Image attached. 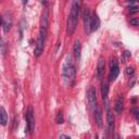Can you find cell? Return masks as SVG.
Here are the masks:
<instances>
[{
    "instance_id": "6da1fadb",
    "label": "cell",
    "mask_w": 139,
    "mask_h": 139,
    "mask_svg": "<svg viewBox=\"0 0 139 139\" xmlns=\"http://www.w3.org/2000/svg\"><path fill=\"white\" fill-rule=\"evenodd\" d=\"M82 4L83 0H73V4H72V10L67 19V34L72 35L76 29L78 22V16L80 14V10H82Z\"/></svg>"
},
{
    "instance_id": "7a4b0ae2",
    "label": "cell",
    "mask_w": 139,
    "mask_h": 139,
    "mask_svg": "<svg viewBox=\"0 0 139 139\" xmlns=\"http://www.w3.org/2000/svg\"><path fill=\"white\" fill-rule=\"evenodd\" d=\"M47 30L46 28L40 27V30H39V36L38 39L36 41V47H35L34 50V56L36 58H39L41 56V53L43 52V48H45V40L46 37H47Z\"/></svg>"
},
{
    "instance_id": "3957f363",
    "label": "cell",
    "mask_w": 139,
    "mask_h": 139,
    "mask_svg": "<svg viewBox=\"0 0 139 139\" xmlns=\"http://www.w3.org/2000/svg\"><path fill=\"white\" fill-rule=\"evenodd\" d=\"M75 75H76L75 66L72 64L71 60H70V62H67L63 67V77H64L65 80L70 82V85H72L74 83V79H75Z\"/></svg>"
},
{
    "instance_id": "277c9868",
    "label": "cell",
    "mask_w": 139,
    "mask_h": 139,
    "mask_svg": "<svg viewBox=\"0 0 139 139\" xmlns=\"http://www.w3.org/2000/svg\"><path fill=\"white\" fill-rule=\"evenodd\" d=\"M87 101H88L89 108L91 111H95V109L97 108V92L96 89L93 87H90L87 91Z\"/></svg>"
},
{
    "instance_id": "5b68a950",
    "label": "cell",
    "mask_w": 139,
    "mask_h": 139,
    "mask_svg": "<svg viewBox=\"0 0 139 139\" xmlns=\"http://www.w3.org/2000/svg\"><path fill=\"white\" fill-rule=\"evenodd\" d=\"M26 125L28 127V130H29L30 134L34 132V129H35V117H34V111H33L32 108H28L27 112H26Z\"/></svg>"
},
{
    "instance_id": "8992f818",
    "label": "cell",
    "mask_w": 139,
    "mask_h": 139,
    "mask_svg": "<svg viewBox=\"0 0 139 139\" xmlns=\"http://www.w3.org/2000/svg\"><path fill=\"white\" fill-rule=\"evenodd\" d=\"M119 74V67H118V62L116 59H113L111 62V70H110V74H109V78L111 82H114L116 79V77Z\"/></svg>"
},
{
    "instance_id": "52a82bcc",
    "label": "cell",
    "mask_w": 139,
    "mask_h": 139,
    "mask_svg": "<svg viewBox=\"0 0 139 139\" xmlns=\"http://www.w3.org/2000/svg\"><path fill=\"white\" fill-rule=\"evenodd\" d=\"M104 70H105V60L103 56H100L97 64V78L98 80H101L104 76Z\"/></svg>"
},
{
    "instance_id": "ba28073f",
    "label": "cell",
    "mask_w": 139,
    "mask_h": 139,
    "mask_svg": "<svg viewBox=\"0 0 139 139\" xmlns=\"http://www.w3.org/2000/svg\"><path fill=\"white\" fill-rule=\"evenodd\" d=\"M12 26V17L9 13H4L2 15V28L4 33H9Z\"/></svg>"
},
{
    "instance_id": "9c48e42d",
    "label": "cell",
    "mask_w": 139,
    "mask_h": 139,
    "mask_svg": "<svg viewBox=\"0 0 139 139\" xmlns=\"http://www.w3.org/2000/svg\"><path fill=\"white\" fill-rule=\"evenodd\" d=\"M48 25H49V9L48 7H46L40 17V27L48 29Z\"/></svg>"
},
{
    "instance_id": "30bf717a",
    "label": "cell",
    "mask_w": 139,
    "mask_h": 139,
    "mask_svg": "<svg viewBox=\"0 0 139 139\" xmlns=\"http://www.w3.org/2000/svg\"><path fill=\"white\" fill-rule=\"evenodd\" d=\"M106 119H108V132L112 134L114 132L115 123H114V117H113V113L111 110L108 109V113H106Z\"/></svg>"
},
{
    "instance_id": "8fae6325",
    "label": "cell",
    "mask_w": 139,
    "mask_h": 139,
    "mask_svg": "<svg viewBox=\"0 0 139 139\" xmlns=\"http://www.w3.org/2000/svg\"><path fill=\"white\" fill-rule=\"evenodd\" d=\"M108 93H109V82L104 79L101 84V96L102 99L105 102V105L108 106Z\"/></svg>"
},
{
    "instance_id": "7c38bea8",
    "label": "cell",
    "mask_w": 139,
    "mask_h": 139,
    "mask_svg": "<svg viewBox=\"0 0 139 139\" xmlns=\"http://www.w3.org/2000/svg\"><path fill=\"white\" fill-rule=\"evenodd\" d=\"M90 21H91V14L89 12V9H85L84 11V25H85V29L87 33H91L90 32Z\"/></svg>"
},
{
    "instance_id": "4fadbf2b",
    "label": "cell",
    "mask_w": 139,
    "mask_h": 139,
    "mask_svg": "<svg viewBox=\"0 0 139 139\" xmlns=\"http://www.w3.org/2000/svg\"><path fill=\"white\" fill-rule=\"evenodd\" d=\"M100 27V19L96 13L91 14V21H90V32H96Z\"/></svg>"
},
{
    "instance_id": "5bb4252c",
    "label": "cell",
    "mask_w": 139,
    "mask_h": 139,
    "mask_svg": "<svg viewBox=\"0 0 139 139\" xmlns=\"http://www.w3.org/2000/svg\"><path fill=\"white\" fill-rule=\"evenodd\" d=\"M95 121H96V124L99 128H102L103 126V123H102V111H101V108L99 105H97V108L95 109Z\"/></svg>"
},
{
    "instance_id": "9a60e30c",
    "label": "cell",
    "mask_w": 139,
    "mask_h": 139,
    "mask_svg": "<svg viewBox=\"0 0 139 139\" xmlns=\"http://www.w3.org/2000/svg\"><path fill=\"white\" fill-rule=\"evenodd\" d=\"M80 51H82V45H80V41L76 40L75 43H74V47H73V53H74V56H75L76 60H79L80 59Z\"/></svg>"
},
{
    "instance_id": "2e32d148",
    "label": "cell",
    "mask_w": 139,
    "mask_h": 139,
    "mask_svg": "<svg viewBox=\"0 0 139 139\" xmlns=\"http://www.w3.org/2000/svg\"><path fill=\"white\" fill-rule=\"evenodd\" d=\"M123 108H124V98L122 96H119L117 98L116 102H115V112L117 114H121L122 111H123Z\"/></svg>"
},
{
    "instance_id": "e0dca14e",
    "label": "cell",
    "mask_w": 139,
    "mask_h": 139,
    "mask_svg": "<svg viewBox=\"0 0 139 139\" xmlns=\"http://www.w3.org/2000/svg\"><path fill=\"white\" fill-rule=\"evenodd\" d=\"M0 116H1V118H0L1 125L2 126H6L7 125V122H8V115H7V112H6V110H4L3 106H1V108H0Z\"/></svg>"
},
{
    "instance_id": "ac0fdd59",
    "label": "cell",
    "mask_w": 139,
    "mask_h": 139,
    "mask_svg": "<svg viewBox=\"0 0 139 139\" xmlns=\"http://www.w3.org/2000/svg\"><path fill=\"white\" fill-rule=\"evenodd\" d=\"M56 123H58V124H62V123H63L64 118H63V114H62V112H59L58 114H56Z\"/></svg>"
},
{
    "instance_id": "d6986e66",
    "label": "cell",
    "mask_w": 139,
    "mask_h": 139,
    "mask_svg": "<svg viewBox=\"0 0 139 139\" xmlns=\"http://www.w3.org/2000/svg\"><path fill=\"white\" fill-rule=\"evenodd\" d=\"M129 12L132 13V14L139 12V7L138 6H130L129 7Z\"/></svg>"
},
{
    "instance_id": "ffe728a7",
    "label": "cell",
    "mask_w": 139,
    "mask_h": 139,
    "mask_svg": "<svg viewBox=\"0 0 139 139\" xmlns=\"http://www.w3.org/2000/svg\"><path fill=\"white\" fill-rule=\"evenodd\" d=\"M130 25L139 26V19H138V17H132V19L130 20Z\"/></svg>"
},
{
    "instance_id": "44dd1931",
    "label": "cell",
    "mask_w": 139,
    "mask_h": 139,
    "mask_svg": "<svg viewBox=\"0 0 139 139\" xmlns=\"http://www.w3.org/2000/svg\"><path fill=\"white\" fill-rule=\"evenodd\" d=\"M129 58H130V52L126 50V51L123 53V59H122V60H123V62H126Z\"/></svg>"
},
{
    "instance_id": "7402d4cb",
    "label": "cell",
    "mask_w": 139,
    "mask_h": 139,
    "mask_svg": "<svg viewBox=\"0 0 139 139\" xmlns=\"http://www.w3.org/2000/svg\"><path fill=\"white\" fill-rule=\"evenodd\" d=\"M1 52H2V56H6V43H4L3 39H1Z\"/></svg>"
},
{
    "instance_id": "603a6c76",
    "label": "cell",
    "mask_w": 139,
    "mask_h": 139,
    "mask_svg": "<svg viewBox=\"0 0 139 139\" xmlns=\"http://www.w3.org/2000/svg\"><path fill=\"white\" fill-rule=\"evenodd\" d=\"M126 74H127V75H132V74H134V69L128 66L127 69H126Z\"/></svg>"
},
{
    "instance_id": "cb8c5ba5",
    "label": "cell",
    "mask_w": 139,
    "mask_h": 139,
    "mask_svg": "<svg viewBox=\"0 0 139 139\" xmlns=\"http://www.w3.org/2000/svg\"><path fill=\"white\" fill-rule=\"evenodd\" d=\"M17 126H19V121H17V118L15 117V118H14V126H13V130L16 129Z\"/></svg>"
},
{
    "instance_id": "d4e9b609",
    "label": "cell",
    "mask_w": 139,
    "mask_h": 139,
    "mask_svg": "<svg viewBox=\"0 0 139 139\" xmlns=\"http://www.w3.org/2000/svg\"><path fill=\"white\" fill-rule=\"evenodd\" d=\"M138 112H139V109H137V108H132V113L134 115H136Z\"/></svg>"
},
{
    "instance_id": "484cf974",
    "label": "cell",
    "mask_w": 139,
    "mask_h": 139,
    "mask_svg": "<svg viewBox=\"0 0 139 139\" xmlns=\"http://www.w3.org/2000/svg\"><path fill=\"white\" fill-rule=\"evenodd\" d=\"M134 84H135V78H132V82L129 83V87L132 88V87H134Z\"/></svg>"
},
{
    "instance_id": "4316f807",
    "label": "cell",
    "mask_w": 139,
    "mask_h": 139,
    "mask_svg": "<svg viewBox=\"0 0 139 139\" xmlns=\"http://www.w3.org/2000/svg\"><path fill=\"white\" fill-rule=\"evenodd\" d=\"M60 138H70V136H66V135H61Z\"/></svg>"
},
{
    "instance_id": "83f0119b",
    "label": "cell",
    "mask_w": 139,
    "mask_h": 139,
    "mask_svg": "<svg viewBox=\"0 0 139 139\" xmlns=\"http://www.w3.org/2000/svg\"><path fill=\"white\" fill-rule=\"evenodd\" d=\"M27 1H28V0H22V2H23V4H24V6H26V3H27Z\"/></svg>"
},
{
    "instance_id": "f1b7e54d",
    "label": "cell",
    "mask_w": 139,
    "mask_h": 139,
    "mask_svg": "<svg viewBox=\"0 0 139 139\" xmlns=\"http://www.w3.org/2000/svg\"><path fill=\"white\" fill-rule=\"evenodd\" d=\"M42 4H45L46 7H47V4H48V2L46 1V0H42Z\"/></svg>"
},
{
    "instance_id": "f546056e",
    "label": "cell",
    "mask_w": 139,
    "mask_h": 139,
    "mask_svg": "<svg viewBox=\"0 0 139 139\" xmlns=\"http://www.w3.org/2000/svg\"><path fill=\"white\" fill-rule=\"evenodd\" d=\"M127 1H130V0H127Z\"/></svg>"
}]
</instances>
